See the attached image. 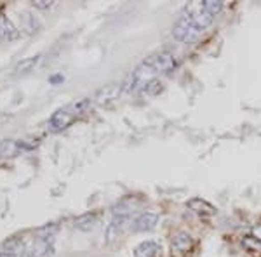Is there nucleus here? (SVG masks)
Segmentation results:
<instances>
[{"mask_svg": "<svg viewBox=\"0 0 261 257\" xmlns=\"http://www.w3.org/2000/svg\"><path fill=\"white\" fill-rule=\"evenodd\" d=\"M91 106V101L89 99H82L79 103L68 104L65 108H60L49 120V129L53 132H61L65 130L68 125L73 124L77 120V117H81L82 113H86V109Z\"/></svg>", "mask_w": 261, "mask_h": 257, "instance_id": "nucleus-1", "label": "nucleus"}, {"mask_svg": "<svg viewBox=\"0 0 261 257\" xmlns=\"http://www.w3.org/2000/svg\"><path fill=\"white\" fill-rule=\"evenodd\" d=\"M200 30L193 24V21L190 18L188 12H185L183 16H179L178 21L172 26V37H174L178 42H183V44H192L193 40L199 39Z\"/></svg>", "mask_w": 261, "mask_h": 257, "instance_id": "nucleus-2", "label": "nucleus"}, {"mask_svg": "<svg viewBox=\"0 0 261 257\" xmlns=\"http://www.w3.org/2000/svg\"><path fill=\"white\" fill-rule=\"evenodd\" d=\"M146 63L153 68L157 73H164V75H169L172 71L176 70V66H178V60H176V56L169 50H161V52L153 54V56H150Z\"/></svg>", "mask_w": 261, "mask_h": 257, "instance_id": "nucleus-3", "label": "nucleus"}, {"mask_svg": "<svg viewBox=\"0 0 261 257\" xmlns=\"http://www.w3.org/2000/svg\"><path fill=\"white\" fill-rule=\"evenodd\" d=\"M159 222V216L155 212H141L130 221V230L134 233H145V231H151Z\"/></svg>", "mask_w": 261, "mask_h": 257, "instance_id": "nucleus-4", "label": "nucleus"}, {"mask_svg": "<svg viewBox=\"0 0 261 257\" xmlns=\"http://www.w3.org/2000/svg\"><path fill=\"white\" fill-rule=\"evenodd\" d=\"M53 254V240L37 238L32 245L24 248L23 257H49Z\"/></svg>", "mask_w": 261, "mask_h": 257, "instance_id": "nucleus-5", "label": "nucleus"}, {"mask_svg": "<svg viewBox=\"0 0 261 257\" xmlns=\"http://www.w3.org/2000/svg\"><path fill=\"white\" fill-rule=\"evenodd\" d=\"M188 14H190L193 24H195L200 32H204L205 28L211 26L213 21H214V16L209 14V12L202 7V4H199V6H195V7H190V9H188Z\"/></svg>", "mask_w": 261, "mask_h": 257, "instance_id": "nucleus-6", "label": "nucleus"}, {"mask_svg": "<svg viewBox=\"0 0 261 257\" xmlns=\"http://www.w3.org/2000/svg\"><path fill=\"white\" fill-rule=\"evenodd\" d=\"M33 145H27L24 141H12V139H6L0 142V157H16L21 151L32 150Z\"/></svg>", "mask_w": 261, "mask_h": 257, "instance_id": "nucleus-7", "label": "nucleus"}, {"mask_svg": "<svg viewBox=\"0 0 261 257\" xmlns=\"http://www.w3.org/2000/svg\"><path fill=\"white\" fill-rule=\"evenodd\" d=\"M19 37V30L12 24V21L6 14H0V40L12 42Z\"/></svg>", "mask_w": 261, "mask_h": 257, "instance_id": "nucleus-8", "label": "nucleus"}, {"mask_svg": "<svg viewBox=\"0 0 261 257\" xmlns=\"http://www.w3.org/2000/svg\"><path fill=\"white\" fill-rule=\"evenodd\" d=\"M19 21H21V30H23L27 35H35L37 32L40 30V21L32 14V12L24 11L19 14Z\"/></svg>", "mask_w": 261, "mask_h": 257, "instance_id": "nucleus-9", "label": "nucleus"}, {"mask_svg": "<svg viewBox=\"0 0 261 257\" xmlns=\"http://www.w3.org/2000/svg\"><path fill=\"white\" fill-rule=\"evenodd\" d=\"M161 252V245L153 240H145L134 247V255L136 257H157Z\"/></svg>", "mask_w": 261, "mask_h": 257, "instance_id": "nucleus-10", "label": "nucleus"}, {"mask_svg": "<svg viewBox=\"0 0 261 257\" xmlns=\"http://www.w3.org/2000/svg\"><path fill=\"white\" fill-rule=\"evenodd\" d=\"M193 240L190 235L187 233V231H178V233L172 237V252H179V254H183V252H187L188 248L192 247Z\"/></svg>", "mask_w": 261, "mask_h": 257, "instance_id": "nucleus-11", "label": "nucleus"}, {"mask_svg": "<svg viewBox=\"0 0 261 257\" xmlns=\"http://www.w3.org/2000/svg\"><path fill=\"white\" fill-rule=\"evenodd\" d=\"M187 205L188 209L197 214H207V216H211V214L216 212V209L211 204H207L205 200H202V198H192V200H188Z\"/></svg>", "mask_w": 261, "mask_h": 257, "instance_id": "nucleus-12", "label": "nucleus"}, {"mask_svg": "<svg viewBox=\"0 0 261 257\" xmlns=\"http://www.w3.org/2000/svg\"><path fill=\"white\" fill-rule=\"evenodd\" d=\"M119 92H120V87L119 85H108V87H105V89H101L98 94H96V103L98 104H105V103H108V101H113L119 96Z\"/></svg>", "mask_w": 261, "mask_h": 257, "instance_id": "nucleus-13", "label": "nucleus"}, {"mask_svg": "<svg viewBox=\"0 0 261 257\" xmlns=\"http://www.w3.org/2000/svg\"><path fill=\"white\" fill-rule=\"evenodd\" d=\"M24 248H27V247H24L23 240L11 238L2 245V252H4V254H9V255H19V254H23V252H24Z\"/></svg>", "mask_w": 261, "mask_h": 257, "instance_id": "nucleus-14", "label": "nucleus"}, {"mask_svg": "<svg viewBox=\"0 0 261 257\" xmlns=\"http://www.w3.org/2000/svg\"><path fill=\"white\" fill-rule=\"evenodd\" d=\"M77 230L81 231H91L96 227V216L94 214H84V216H79L75 219V224Z\"/></svg>", "mask_w": 261, "mask_h": 257, "instance_id": "nucleus-15", "label": "nucleus"}, {"mask_svg": "<svg viewBox=\"0 0 261 257\" xmlns=\"http://www.w3.org/2000/svg\"><path fill=\"white\" fill-rule=\"evenodd\" d=\"M40 61V56H33V58H27V60H23L21 63H18V66L14 68L16 73H28V71H32L33 68L37 66V63Z\"/></svg>", "mask_w": 261, "mask_h": 257, "instance_id": "nucleus-16", "label": "nucleus"}, {"mask_svg": "<svg viewBox=\"0 0 261 257\" xmlns=\"http://www.w3.org/2000/svg\"><path fill=\"white\" fill-rule=\"evenodd\" d=\"M164 89V83L161 82V78H153V80H150L148 83L145 85V89H143L141 92L143 94H146V96H157V94H161Z\"/></svg>", "mask_w": 261, "mask_h": 257, "instance_id": "nucleus-17", "label": "nucleus"}, {"mask_svg": "<svg viewBox=\"0 0 261 257\" xmlns=\"http://www.w3.org/2000/svg\"><path fill=\"white\" fill-rule=\"evenodd\" d=\"M200 4H202V7L209 12V14L214 16V18H216V16L223 11V2H221V0H204V2H200Z\"/></svg>", "mask_w": 261, "mask_h": 257, "instance_id": "nucleus-18", "label": "nucleus"}, {"mask_svg": "<svg viewBox=\"0 0 261 257\" xmlns=\"http://www.w3.org/2000/svg\"><path fill=\"white\" fill-rule=\"evenodd\" d=\"M33 6H35V9H49V7L54 6V2L53 0H35Z\"/></svg>", "mask_w": 261, "mask_h": 257, "instance_id": "nucleus-19", "label": "nucleus"}, {"mask_svg": "<svg viewBox=\"0 0 261 257\" xmlns=\"http://www.w3.org/2000/svg\"><path fill=\"white\" fill-rule=\"evenodd\" d=\"M252 238H254L256 242H259V243H261V224L252 227Z\"/></svg>", "mask_w": 261, "mask_h": 257, "instance_id": "nucleus-20", "label": "nucleus"}, {"mask_svg": "<svg viewBox=\"0 0 261 257\" xmlns=\"http://www.w3.org/2000/svg\"><path fill=\"white\" fill-rule=\"evenodd\" d=\"M63 80H65L63 78V75H54V77L49 78V82L50 83H60V82H63Z\"/></svg>", "mask_w": 261, "mask_h": 257, "instance_id": "nucleus-21", "label": "nucleus"}, {"mask_svg": "<svg viewBox=\"0 0 261 257\" xmlns=\"http://www.w3.org/2000/svg\"><path fill=\"white\" fill-rule=\"evenodd\" d=\"M0 257H16V255H9V254H4V252H0Z\"/></svg>", "mask_w": 261, "mask_h": 257, "instance_id": "nucleus-22", "label": "nucleus"}]
</instances>
